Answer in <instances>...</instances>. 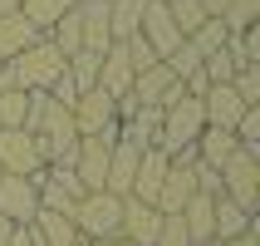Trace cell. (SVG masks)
Listing matches in <instances>:
<instances>
[{
	"mask_svg": "<svg viewBox=\"0 0 260 246\" xmlns=\"http://www.w3.org/2000/svg\"><path fill=\"white\" fill-rule=\"evenodd\" d=\"M40 212V187H35V177H5L0 182V217L15 222V227H29Z\"/></svg>",
	"mask_w": 260,
	"mask_h": 246,
	"instance_id": "52a82bcc",
	"label": "cell"
},
{
	"mask_svg": "<svg viewBox=\"0 0 260 246\" xmlns=\"http://www.w3.org/2000/svg\"><path fill=\"white\" fill-rule=\"evenodd\" d=\"M167 168H172V153H162V148H143V158H138V177H133V192H128V197H138V202H157Z\"/></svg>",
	"mask_w": 260,
	"mask_h": 246,
	"instance_id": "30bf717a",
	"label": "cell"
},
{
	"mask_svg": "<svg viewBox=\"0 0 260 246\" xmlns=\"http://www.w3.org/2000/svg\"><path fill=\"white\" fill-rule=\"evenodd\" d=\"M138 35L152 44L157 59H167L177 44H182V35H177V25H172V15H167L162 0H143V25H138Z\"/></svg>",
	"mask_w": 260,
	"mask_h": 246,
	"instance_id": "ba28073f",
	"label": "cell"
},
{
	"mask_svg": "<svg viewBox=\"0 0 260 246\" xmlns=\"http://www.w3.org/2000/svg\"><path fill=\"white\" fill-rule=\"evenodd\" d=\"M172 84H177L172 69H167V64H152V69H143L138 79H133V103H152V108H157Z\"/></svg>",
	"mask_w": 260,
	"mask_h": 246,
	"instance_id": "ac0fdd59",
	"label": "cell"
},
{
	"mask_svg": "<svg viewBox=\"0 0 260 246\" xmlns=\"http://www.w3.org/2000/svg\"><path fill=\"white\" fill-rule=\"evenodd\" d=\"M0 173L5 177H40L44 173V158L25 128H0Z\"/></svg>",
	"mask_w": 260,
	"mask_h": 246,
	"instance_id": "277c9868",
	"label": "cell"
},
{
	"mask_svg": "<svg viewBox=\"0 0 260 246\" xmlns=\"http://www.w3.org/2000/svg\"><path fill=\"white\" fill-rule=\"evenodd\" d=\"M162 5H167V0H162Z\"/></svg>",
	"mask_w": 260,
	"mask_h": 246,
	"instance_id": "60d3db41",
	"label": "cell"
},
{
	"mask_svg": "<svg viewBox=\"0 0 260 246\" xmlns=\"http://www.w3.org/2000/svg\"><path fill=\"white\" fill-rule=\"evenodd\" d=\"M123 54H128V64H133V79L143 69H152V64H162L157 54H152V44L143 40V35H133V40H123Z\"/></svg>",
	"mask_w": 260,
	"mask_h": 246,
	"instance_id": "4dcf8cb0",
	"label": "cell"
},
{
	"mask_svg": "<svg viewBox=\"0 0 260 246\" xmlns=\"http://www.w3.org/2000/svg\"><path fill=\"white\" fill-rule=\"evenodd\" d=\"M206 246H255V217H250V232H241V236H226V241H206Z\"/></svg>",
	"mask_w": 260,
	"mask_h": 246,
	"instance_id": "d6a6232c",
	"label": "cell"
},
{
	"mask_svg": "<svg viewBox=\"0 0 260 246\" xmlns=\"http://www.w3.org/2000/svg\"><path fill=\"white\" fill-rule=\"evenodd\" d=\"M226 40H231V30L221 25L216 15H211V20H206L197 35H191V44H197V54H202V59H206V54H216V49H226Z\"/></svg>",
	"mask_w": 260,
	"mask_h": 246,
	"instance_id": "f546056e",
	"label": "cell"
},
{
	"mask_svg": "<svg viewBox=\"0 0 260 246\" xmlns=\"http://www.w3.org/2000/svg\"><path fill=\"white\" fill-rule=\"evenodd\" d=\"M236 69H241V54L231 49V40H226V49H216V54H206L202 59V74H206V84H231Z\"/></svg>",
	"mask_w": 260,
	"mask_h": 246,
	"instance_id": "cb8c5ba5",
	"label": "cell"
},
{
	"mask_svg": "<svg viewBox=\"0 0 260 246\" xmlns=\"http://www.w3.org/2000/svg\"><path fill=\"white\" fill-rule=\"evenodd\" d=\"M74 227H79L84 241L118 236V227H123V197H113V192H84L74 202Z\"/></svg>",
	"mask_w": 260,
	"mask_h": 246,
	"instance_id": "7a4b0ae2",
	"label": "cell"
},
{
	"mask_svg": "<svg viewBox=\"0 0 260 246\" xmlns=\"http://www.w3.org/2000/svg\"><path fill=\"white\" fill-rule=\"evenodd\" d=\"M20 10V0H0V20H5V15H15Z\"/></svg>",
	"mask_w": 260,
	"mask_h": 246,
	"instance_id": "74e56055",
	"label": "cell"
},
{
	"mask_svg": "<svg viewBox=\"0 0 260 246\" xmlns=\"http://www.w3.org/2000/svg\"><path fill=\"white\" fill-rule=\"evenodd\" d=\"M44 40L54 44V49H59L64 59H74L79 49H84V30H79V10H69V15H64V20L54 25V30H49V35H44Z\"/></svg>",
	"mask_w": 260,
	"mask_h": 246,
	"instance_id": "7402d4cb",
	"label": "cell"
},
{
	"mask_svg": "<svg viewBox=\"0 0 260 246\" xmlns=\"http://www.w3.org/2000/svg\"><path fill=\"white\" fill-rule=\"evenodd\" d=\"M152 246H191L182 217H162V232H157V241H152Z\"/></svg>",
	"mask_w": 260,
	"mask_h": 246,
	"instance_id": "1f68e13d",
	"label": "cell"
},
{
	"mask_svg": "<svg viewBox=\"0 0 260 246\" xmlns=\"http://www.w3.org/2000/svg\"><path fill=\"white\" fill-rule=\"evenodd\" d=\"M64 64H69V59H64V54L54 49V44H49V40L40 35V40L29 44V49H20V54L10 59L15 89H25V94H29V89H49V84L59 79V74H64Z\"/></svg>",
	"mask_w": 260,
	"mask_h": 246,
	"instance_id": "3957f363",
	"label": "cell"
},
{
	"mask_svg": "<svg viewBox=\"0 0 260 246\" xmlns=\"http://www.w3.org/2000/svg\"><path fill=\"white\" fill-rule=\"evenodd\" d=\"M236 148H241V143H236V133H231V128H211V123H206L202 138L191 143V158L202 162V168H221V162L231 158Z\"/></svg>",
	"mask_w": 260,
	"mask_h": 246,
	"instance_id": "9a60e30c",
	"label": "cell"
},
{
	"mask_svg": "<svg viewBox=\"0 0 260 246\" xmlns=\"http://www.w3.org/2000/svg\"><path fill=\"white\" fill-rule=\"evenodd\" d=\"M99 89L108 99H128L133 94V64H128V54H123V44H108L99 54Z\"/></svg>",
	"mask_w": 260,
	"mask_h": 246,
	"instance_id": "8fae6325",
	"label": "cell"
},
{
	"mask_svg": "<svg viewBox=\"0 0 260 246\" xmlns=\"http://www.w3.org/2000/svg\"><path fill=\"white\" fill-rule=\"evenodd\" d=\"M64 74L74 79L79 94H84V89H99V54H93V49H79V54L64 64Z\"/></svg>",
	"mask_w": 260,
	"mask_h": 246,
	"instance_id": "d4e9b609",
	"label": "cell"
},
{
	"mask_svg": "<svg viewBox=\"0 0 260 246\" xmlns=\"http://www.w3.org/2000/svg\"><path fill=\"white\" fill-rule=\"evenodd\" d=\"M211 212H216V197H206V192H197L177 217H182V227H187V236H191V246H206L211 241Z\"/></svg>",
	"mask_w": 260,
	"mask_h": 246,
	"instance_id": "e0dca14e",
	"label": "cell"
},
{
	"mask_svg": "<svg viewBox=\"0 0 260 246\" xmlns=\"http://www.w3.org/2000/svg\"><path fill=\"white\" fill-rule=\"evenodd\" d=\"M216 177H221V197H231L236 207H246L250 217H255V202H260V153L236 148L231 158L216 168Z\"/></svg>",
	"mask_w": 260,
	"mask_h": 246,
	"instance_id": "6da1fadb",
	"label": "cell"
},
{
	"mask_svg": "<svg viewBox=\"0 0 260 246\" xmlns=\"http://www.w3.org/2000/svg\"><path fill=\"white\" fill-rule=\"evenodd\" d=\"M167 15H172V25H177V35H182V40H191V35L211 20L197 0H167Z\"/></svg>",
	"mask_w": 260,
	"mask_h": 246,
	"instance_id": "603a6c76",
	"label": "cell"
},
{
	"mask_svg": "<svg viewBox=\"0 0 260 246\" xmlns=\"http://www.w3.org/2000/svg\"><path fill=\"white\" fill-rule=\"evenodd\" d=\"M10 236H15V222H5V217H0V246H10Z\"/></svg>",
	"mask_w": 260,
	"mask_h": 246,
	"instance_id": "d590c367",
	"label": "cell"
},
{
	"mask_svg": "<svg viewBox=\"0 0 260 246\" xmlns=\"http://www.w3.org/2000/svg\"><path fill=\"white\" fill-rule=\"evenodd\" d=\"M25 114H29V94L25 89H5L0 94V128H25Z\"/></svg>",
	"mask_w": 260,
	"mask_h": 246,
	"instance_id": "4316f807",
	"label": "cell"
},
{
	"mask_svg": "<svg viewBox=\"0 0 260 246\" xmlns=\"http://www.w3.org/2000/svg\"><path fill=\"white\" fill-rule=\"evenodd\" d=\"M138 25H143V0H108V35H113V44L133 40Z\"/></svg>",
	"mask_w": 260,
	"mask_h": 246,
	"instance_id": "ffe728a7",
	"label": "cell"
},
{
	"mask_svg": "<svg viewBox=\"0 0 260 246\" xmlns=\"http://www.w3.org/2000/svg\"><path fill=\"white\" fill-rule=\"evenodd\" d=\"M216 20L231 30V35H241L246 25H255V20H260V0H231V5H226Z\"/></svg>",
	"mask_w": 260,
	"mask_h": 246,
	"instance_id": "83f0119b",
	"label": "cell"
},
{
	"mask_svg": "<svg viewBox=\"0 0 260 246\" xmlns=\"http://www.w3.org/2000/svg\"><path fill=\"white\" fill-rule=\"evenodd\" d=\"M79 246H84V241H79Z\"/></svg>",
	"mask_w": 260,
	"mask_h": 246,
	"instance_id": "b9f144b4",
	"label": "cell"
},
{
	"mask_svg": "<svg viewBox=\"0 0 260 246\" xmlns=\"http://www.w3.org/2000/svg\"><path fill=\"white\" fill-rule=\"evenodd\" d=\"M69 10H74V0H20V15H25L40 35H49Z\"/></svg>",
	"mask_w": 260,
	"mask_h": 246,
	"instance_id": "44dd1931",
	"label": "cell"
},
{
	"mask_svg": "<svg viewBox=\"0 0 260 246\" xmlns=\"http://www.w3.org/2000/svg\"><path fill=\"white\" fill-rule=\"evenodd\" d=\"M231 89H236V99L246 103V108H260V64H241Z\"/></svg>",
	"mask_w": 260,
	"mask_h": 246,
	"instance_id": "f1b7e54d",
	"label": "cell"
},
{
	"mask_svg": "<svg viewBox=\"0 0 260 246\" xmlns=\"http://www.w3.org/2000/svg\"><path fill=\"white\" fill-rule=\"evenodd\" d=\"M191 197H197V158L182 153V158H172V168H167V177H162V192H157L152 207H157L162 217H177Z\"/></svg>",
	"mask_w": 260,
	"mask_h": 246,
	"instance_id": "5b68a950",
	"label": "cell"
},
{
	"mask_svg": "<svg viewBox=\"0 0 260 246\" xmlns=\"http://www.w3.org/2000/svg\"><path fill=\"white\" fill-rule=\"evenodd\" d=\"M0 182H5V173H0Z\"/></svg>",
	"mask_w": 260,
	"mask_h": 246,
	"instance_id": "ab89813d",
	"label": "cell"
},
{
	"mask_svg": "<svg viewBox=\"0 0 260 246\" xmlns=\"http://www.w3.org/2000/svg\"><path fill=\"white\" fill-rule=\"evenodd\" d=\"M29 241L35 246H79L84 236H79V227H74V217H64V212H35V222H29Z\"/></svg>",
	"mask_w": 260,
	"mask_h": 246,
	"instance_id": "7c38bea8",
	"label": "cell"
},
{
	"mask_svg": "<svg viewBox=\"0 0 260 246\" xmlns=\"http://www.w3.org/2000/svg\"><path fill=\"white\" fill-rule=\"evenodd\" d=\"M162 64L172 69V79H177V84H187L191 74L202 69V54H197V44H191V40H182V44H177V49H172V54L162 59Z\"/></svg>",
	"mask_w": 260,
	"mask_h": 246,
	"instance_id": "484cf974",
	"label": "cell"
},
{
	"mask_svg": "<svg viewBox=\"0 0 260 246\" xmlns=\"http://www.w3.org/2000/svg\"><path fill=\"white\" fill-rule=\"evenodd\" d=\"M250 232V212L236 207L231 197H216V212H211V241H226V236Z\"/></svg>",
	"mask_w": 260,
	"mask_h": 246,
	"instance_id": "d6986e66",
	"label": "cell"
},
{
	"mask_svg": "<svg viewBox=\"0 0 260 246\" xmlns=\"http://www.w3.org/2000/svg\"><path fill=\"white\" fill-rule=\"evenodd\" d=\"M84 246H133V241H123V236H108V241H84Z\"/></svg>",
	"mask_w": 260,
	"mask_h": 246,
	"instance_id": "8d00e7d4",
	"label": "cell"
},
{
	"mask_svg": "<svg viewBox=\"0 0 260 246\" xmlns=\"http://www.w3.org/2000/svg\"><path fill=\"white\" fill-rule=\"evenodd\" d=\"M10 246H35V241H29V227H15V236H10Z\"/></svg>",
	"mask_w": 260,
	"mask_h": 246,
	"instance_id": "e575fe53",
	"label": "cell"
},
{
	"mask_svg": "<svg viewBox=\"0 0 260 246\" xmlns=\"http://www.w3.org/2000/svg\"><path fill=\"white\" fill-rule=\"evenodd\" d=\"M197 5H202L206 15H221V10H226V5H231V0H197Z\"/></svg>",
	"mask_w": 260,
	"mask_h": 246,
	"instance_id": "836d02e7",
	"label": "cell"
},
{
	"mask_svg": "<svg viewBox=\"0 0 260 246\" xmlns=\"http://www.w3.org/2000/svg\"><path fill=\"white\" fill-rule=\"evenodd\" d=\"M162 232V212L152 202H138V197H123V227H118V236L133 246H152Z\"/></svg>",
	"mask_w": 260,
	"mask_h": 246,
	"instance_id": "9c48e42d",
	"label": "cell"
},
{
	"mask_svg": "<svg viewBox=\"0 0 260 246\" xmlns=\"http://www.w3.org/2000/svg\"><path fill=\"white\" fill-rule=\"evenodd\" d=\"M35 40H40V30L29 25L20 10H15V15H5V20H0V64H10V59L20 54V49H29Z\"/></svg>",
	"mask_w": 260,
	"mask_h": 246,
	"instance_id": "2e32d148",
	"label": "cell"
},
{
	"mask_svg": "<svg viewBox=\"0 0 260 246\" xmlns=\"http://www.w3.org/2000/svg\"><path fill=\"white\" fill-rule=\"evenodd\" d=\"M74 5H84V0H74Z\"/></svg>",
	"mask_w": 260,
	"mask_h": 246,
	"instance_id": "f35d334b",
	"label": "cell"
},
{
	"mask_svg": "<svg viewBox=\"0 0 260 246\" xmlns=\"http://www.w3.org/2000/svg\"><path fill=\"white\" fill-rule=\"evenodd\" d=\"M138 148L133 143H123L118 138L113 148H108V182H103V192H113V197H128L133 192V177H138Z\"/></svg>",
	"mask_w": 260,
	"mask_h": 246,
	"instance_id": "4fadbf2b",
	"label": "cell"
},
{
	"mask_svg": "<svg viewBox=\"0 0 260 246\" xmlns=\"http://www.w3.org/2000/svg\"><path fill=\"white\" fill-rule=\"evenodd\" d=\"M69 114H74L79 138H99L103 128H113V123H118V103L108 99L103 89H84V94H79V103H74Z\"/></svg>",
	"mask_w": 260,
	"mask_h": 246,
	"instance_id": "8992f818",
	"label": "cell"
},
{
	"mask_svg": "<svg viewBox=\"0 0 260 246\" xmlns=\"http://www.w3.org/2000/svg\"><path fill=\"white\" fill-rule=\"evenodd\" d=\"M202 114H206L211 128H236V118L246 114V103L236 99L231 84H211V89L202 94Z\"/></svg>",
	"mask_w": 260,
	"mask_h": 246,
	"instance_id": "5bb4252c",
	"label": "cell"
}]
</instances>
